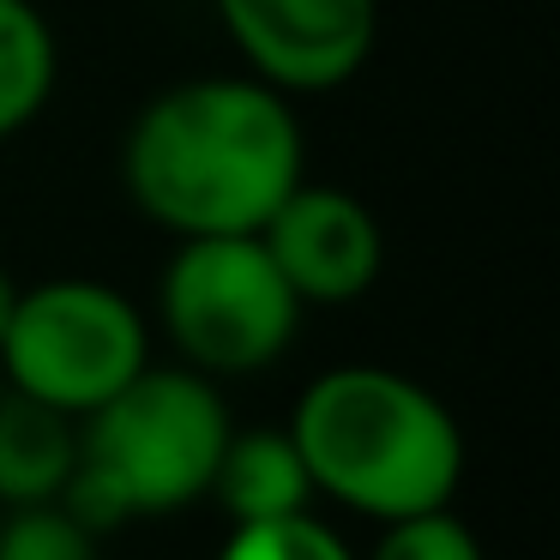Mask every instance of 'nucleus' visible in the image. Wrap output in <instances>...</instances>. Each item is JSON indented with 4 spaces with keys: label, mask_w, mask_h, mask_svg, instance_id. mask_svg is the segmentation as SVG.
<instances>
[{
    "label": "nucleus",
    "mask_w": 560,
    "mask_h": 560,
    "mask_svg": "<svg viewBox=\"0 0 560 560\" xmlns=\"http://www.w3.org/2000/svg\"><path fill=\"white\" fill-rule=\"evenodd\" d=\"M307 182V133L254 73H199L151 91L121 139V187L175 242L259 235Z\"/></svg>",
    "instance_id": "f257e3e1"
},
{
    "label": "nucleus",
    "mask_w": 560,
    "mask_h": 560,
    "mask_svg": "<svg viewBox=\"0 0 560 560\" xmlns=\"http://www.w3.org/2000/svg\"><path fill=\"white\" fill-rule=\"evenodd\" d=\"M290 440L319 500L374 524L452 506L464 482V428L422 380L380 362H338L302 386Z\"/></svg>",
    "instance_id": "f03ea898"
},
{
    "label": "nucleus",
    "mask_w": 560,
    "mask_h": 560,
    "mask_svg": "<svg viewBox=\"0 0 560 560\" xmlns=\"http://www.w3.org/2000/svg\"><path fill=\"white\" fill-rule=\"evenodd\" d=\"M230 434L235 422L218 380L145 362L79 422V464L61 488V506L97 536L127 518L187 512L211 494V470Z\"/></svg>",
    "instance_id": "7ed1b4c3"
},
{
    "label": "nucleus",
    "mask_w": 560,
    "mask_h": 560,
    "mask_svg": "<svg viewBox=\"0 0 560 560\" xmlns=\"http://www.w3.org/2000/svg\"><path fill=\"white\" fill-rule=\"evenodd\" d=\"M307 307L271 266L259 235L175 242L158 278V326L182 368L206 380H247L295 343Z\"/></svg>",
    "instance_id": "20e7f679"
},
{
    "label": "nucleus",
    "mask_w": 560,
    "mask_h": 560,
    "mask_svg": "<svg viewBox=\"0 0 560 560\" xmlns=\"http://www.w3.org/2000/svg\"><path fill=\"white\" fill-rule=\"evenodd\" d=\"M151 362V319L103 278H43L19 290L0 338V386L85 422Z\"/></svg>",
    "instance_id": "39448f33"
},
{
    "label": "nucleus",
    "mask_w": 560,
    "mask_h": 560,
    "mask_svg": "<svg viewBox=\"0 0 560 560\" xmlns=\"http://www.w3.org/2000/svg\"><path fill=\"white\" fill-rule=\"evenodd\" d=\"M242 73L283 97L343 91L380 49V0H211Z\"/></svg>",
    "instance_id": "423d86ee"
},
{
    "label": "nucleus",
    "mask_w": 560,
    "mask_h": 560,
    "mask_svg": "<svg viewBox=\"0 0 560 560\" xmlns=\"http://www.w3.org/2000/svg\"><path fill=\"white\" fill-rule=\"evenodd\" d=\"M259 242L302 307L362 302L386 266V235H380L368 199L331 182H295V194L266 218Z\"/></svg>",
    "instance_id": "0eeeda50"
},
{
    "label": "nucleus",
    "mask_w": 560,
    "mask_h": 560,
    "mask_svg": "<svg viewBox=\"0 0 560 560\" xmlns=\"http://www.w3.org/2000/svg\"><path fill=\"white\" fill-rule=\"evenodd\" d=\"M206 500H218L230 524H271L314 512V482H307V464L295 452L290 428H247V434L235 428L218 470H211Z\"/></svg>",
    "instance_id": "6e6552de"
},
{
    "label": "nucleus",
    "mask_w": 560,
    "mask_h": 560,
    "mask_svg": "<svg viewBox=\"0 0 560 560\" xmlns=\"http://www.w3.org/2000/svg\"><path fill=\"white\" fill-rule=\"evenodd\" d=\"M79 464V422L25 392L0 386V506L61 500Z\"/></svg>",
    "instance_id": "1a4fd4ad"
},
{
    "label": "nucleus",
    "mask_w": 560,
    "mask_h": 560,
    "mask_svg": "<svg viewBox=\"0 0 560 560\" xmlns=\"http://www.w3.org/2000/svg\"><path fill=\"white\" fill-rule=\"evenodd\" d=\"M61 85V43L37 0H0V145L19 139Z\"/></svg>",
    "instance_id": "9d476101"
},
{
    "label": "nucleus",
    "mask_w": 560,
    "mask_h": 560,
    "mask_svg": "<svg viewBox=\"0 0 560 560\" xmlns=\"http://www.w3.org/2000/svg\"><path fill=\"white\" fill-rule=\"evenodd\" d=\"M0 560H97V530H85L61 500L0 506Z\"/></svg>",
    "instance_id": "9b49d317"
},
{
    "label": "nucleus",
    "mask_w": 560,
    "mask_h": 560,
    "mask_svg": "<svg viewBox=\"0 0 560 560\" xmlns=\"http://www.w3.org/2000/svg\"><path fill=\"white\" fill-rule=\"evenodd\" d=\"M218 560H362L326 518L295 512V518H271V524H230Z\"/></svg>",
    "instance_id": "f8f14e48"
},
{
    "label": "nucleus",
    "mask_w": 560,
    "mask_h": 560,
    "mask_svg": "<svg viewBox=\"0 0 560 560\" xmlns=\"http://www.w3.org/2000/svg\"><path fill=\"white\" fill-rule=\"evenodd\" d=\"M368 560H488V555H482L470 524L452 506H440V512H416V518L380 524Z\"/></svg>",
    "instance_id": "ddd939ff"
},
{
    "label": "nucleus",
    "mask_w": 560,
    "mask_h": 560,
    "mask_svg": "<svg viewBox=\"0 0 560 560\" xmlns=\"http://www.w3.org/2000/svg\"><path fill=\"white\" fill-rule=\"evenodd\" d=\"M19 290H25V283H13V271L0 266V338H7V326H13V307H19Z\"/></svg>",
    "instance_id": "4468645a"
}]
</instances>
